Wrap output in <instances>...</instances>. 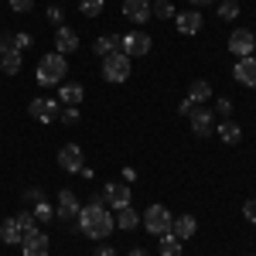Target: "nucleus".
<instances>
[{"mask_svg": "<svg viewBox=\"0 0 256 256\" xmlns=\"http://www.w3.org/2000/svg\"><path fill=\"white\" fill-rule=\"evenodd\" d=\"M76 226H79L82 236H89V239H106L113 229H116V218L110 216V208H106L102 195H96L89 205H82V208H79Z\"/></svg>", "mask_w": 256, "mask_h": 256, "instance_id": "obj_1", "label": "nucleus"}, {"mask_svg": "<svg viewBox=\"0 0 256 256\" xmlns=\"http://www.w3.org/2000/svg\"><path fill=\"white\" fill-rule=\"evenodd\" d=\"M65 76H68V58H65V55H58V52L41 55L38 68H34V79H38V86L52 89V86H58Z\"/></svg>", "mask_w": 256, "mask_h": 256, "instance_id": "obj_2", "label": "nucleus"}, {"mask_svg": "<svg viewBox=\"0 0 256 256\" xmlns=\"http://www.w3.org/2000/svg\"><path fill=\"white\" fill-rule=\"evenodd\" d=\"M144 229L150 232V236H164V232H171V222H174V216L164 208V205H150L147 212H144Z\"/></svg>", "mask_w": 256, "mask_h": 256, "instance_id": "obj_3", "label": "nucleus"}, {"mask_svg": "<svg viewBox=\"0 0 256 256\" xmlns=\"http://www.w3.org/2000/svg\"><path fill=\"white\" fill-rule=\"evenodd\" d=\"M102 79L106 82H126L130 79V55L123 52H113L102 58Z\"/></svg>", "mask_w": 256, "mask_h": 256, "instance_id": "obj_4", "label": "nucleus"}, {"mask_svg": "<svg viewBox=\"0 0 256 256\" xmlns=\"http://www.w3.org/2000/svg\"><path fill=\"white\" fill-rule=\"evenodd\" d=\"M28 113H31V120H38V123H55L62 113V102L58 99H48V96H38L28 102Z\"/></svg>", "mask_w": 256, "mask_h": 256, "instance_id": "obj_5", "label": "nucleus"}, {"mask_svg": "<svg viewBox=\"0 0 256 256\" xmlns=\"http://www.w3.org/2000/svg\"><path fill=\"white\" fill-rule=\"evenodd\" d=\"M120 48H123V55H130V58H144V55L154 48V38L144 34V31H130V34L120 38Z\"/></svg>", "mask_w": 256, "mask_h": 256, "instance_id": "obj_6", "label": "nucleus"}, {"mask_svg": "<svg viewBox=\"0 0 256 256\" xmlns=\"http://www.w3.org/2000/svg\"><path fill=\"white\" fill-rule=\"evenodd\" d=\"M188 120H192V134L195 137H212L216 134V113L208 106H195Z\"/></svg>", "mask_w": 256, "mask_h": 256, "instance_id": "obj_7", "label": "nucleus"}, {"mask_svg": "<svg viewBox=\"0 0 256 256\" xmlns=\"http://www.w3.org/2000/svg\"><path fill=\"white\" fill-rule=\"evenodd\" d=\"M229 52L239 55V58H250V55L256 52V34L246 31V28H236V31L229 34Z\"/></svg>", "mask_w": 256, "mask_h": 256, "instance_id": "obj_8", "label": "nucleus"}, {"mask_svg": "<svg viewBox=\"0 0 256 256\" xmlns=\"http://www.w3.org/2000/svg\"><path fill=\"white\" fill-rule=\"evenodd\" d=\"M99 195H102V202H106L110 208H126V205H130V184H126V181H110Z\"/></svg>", "mask_w": 256, "mask_h": 256, "instance_id": "obj_9", "label": "nucleus"}, {"mask_svg": "<svg viewBox=\"0 0 256 256\" xmlns=\"http://www.w3.org/2000/svg\"><path fill=\"white\" fill-rule=\"evenodd\" d=\"M24 58H20V52L14 48V41L10 38H0V68H4V76H18Z\"/></svg>", "mask_w": 256, "mask_h": 256, "instance_id": "obj_10", "label": "nucleus"}, {"mask_svg": "<svg viewBox=\"0 0 256 256\" xmlns=\"http://www.w3.org/2000/svg\"><path fill=\"white\" fill-rule=\"evenodd\" d=\"M79 198H76V192H68V188H65V192H58V205H55V216L62 218V222H76V218H79Z\"/></svg>", "mask_w": 256, "mask_h": 256, "instance_id": "obj_11", "label": "nucleus"}, {"mask_svg": "<svg viewBox=\"0 0 256 256\" xmlns=\"http://www.w3.org/2000/svg\"><path fill=\"white\" fill-rule=\"evenodd\" d=\"M58 168L68 171V174H79L82 171V147L79 144H65L58 150Z\"/></svg>", "mask_w": 256, "mask_h": 256, "instance_id": "obj_12", "label": "nucleus"}, {"mask_svg": "<svg viewBox=\"0 0 256 256\" xmlns=\"http://www.w3.org/2000/svg\"><path fill=\"white\" fill-rule=\"evenodd\" d=\"M232 79L239 82V86H246V89H256V58L250 55V58H239L236 68H232Z\"/></svg>", "mask_w": 256, "mask_h": 256, "instance_id": "obj_13", "label": "nucleus"}, {"mask_svg": "<svg viewBox=\"0 0 256 256\" xmlns=\"http://www.w3.org/2000/svg\"><path fill=\"white\" fill-rule=\"evenodd\" d=\"M48 250H52V242H48L44 232H31V236L20 239V253L24 256H48Z\"/></svg>", "mask_w": 256, "mask_h": 256, "instance_id": "obj_14", "label": "nucleus"}, {"mask_svg": "<svg viewBox=\"0 0 256 256\" xmlns=\"http://www.w3.org/2000/svg\"><path fill=\"white\" fill-rule=\"evenodd\" d=\"M55 52L65 55V58H68L72 52H79V34H76L72 28H65V24H62L58 31H55Z\"/></svg>", "mask_w": 256, "mask_h": 256, "instance_id": "obj_15", "label": "nucleus"}, {"mask_svg": "<svg viewBox=\"0 0 256 256\" xmlns=\"http://www.w3.org/2000/svg\"><path fill=\"white\" fill-rule=\"evenodd\" d=\"M123 18L134 24L150 20V0H123Z\"/></svg>", "mask_w": 256, "mask_h": 256, "instance_id": "obj_16", "label": "nucleus"}, {"mask_svg": "<svg viewBox=\"0 0 256 256\" xmlns=\"http://www.w3.org/2000/svg\"><path fill=\"white\" fill-rule=\"evenodd\" d=\"M174 24H178L181 34H198L202 24H205V18H202L198 10H184V14H174Z\"/></svg>", "mask_w": 256, "mask_h": 256, "instance_id": "obj_17", "label": "nucleus"}, {"mask_svg": "<svg viewBox=\"0 0 256 256\" xmlns=\"http://www.w3.org/2000/svg\"><path fill=\"white\" fill-rule=\"evenodd\" d=\"M195 232H198L195 216H174V222H171V236H178L181 242H184V239H192Z\"/></svg>", "mask_w": 256, "mask_h": 256, "instance_id": "obj_18", "label": "nucleus"}, {"mask_svg": "<svg viewBox=\"0 0 256 256\" xmlns=\"http://www.w3.org/2000/svg\"><path fill=\"white\" fill-rule=\"evenodd\" d=\"M216 134H218V140H222V144L236 147L239 140H242V126H239V123H232V120H222V123L216 126Z\"/></svg>", "mask_w": 256, "mask_h": 256, "instance_id": "obj_19", "label": "nucleus"}, {"mask_svg": "<svg viewBox=\"0 0 256 256\" xmlns=\"http://www.w3.org/2000/svg\"><path fill=\"white\" fill-rule=\"evenodd\" d=\"M82 99H86V89H82L79 82H65L58 89V102L62 106H79Z\"/></svg>", "mask_w": 256, "mask_h": 256, "instance_id": "obj_20", "label": "nucleus"}, {"mask_svg": "<svg viewBox=\"0 0 256 256\" xmlns=\"http://www.w3.org/2000/svg\"><path fill=\"white\" fill-rule=\"evenodd\" d=\"M20 239H24V232H20L18 218H4V222H0V242H7V246H20Z\"/></svg>", "mask_w": 256, "mask_h": 256, "instance_id": "obj_21", "label": "nucleus"}, {"mask_svg": "<svg viewBox=\"0 0 256 256\" xmlns=\"http://www.w3.org/2000/svg\"><path fill=\"white\" fill-rule=\"evenodd\" d=\"M160 242H158V253L160 256H181L184 253V242L178 236H171V232H164V236H158Z\"/></svg>", "mask_w": 256, "mask_h": 256, "instance_id": "obj_22", "label": "nucleus"}, {"mask_svg": "<svg viewBox=\"0 0 256 256\" xmlns=\"http://www.w3.org/2000/svg\"><path fill=\"white\" fill-rule=\"evenodd\" d=\"M92 52H96L99 58H106V55H113V52H120V38H116V34H102V38H96V44H92Z\"/></svg>", "mask_w": 256, "mask_h": 256, "instance_id": "obj_23", "label": "nucleus"}, {"mask_svg": "<svg viewBox=\"0 0 256 256\" xmlns=\"http://www.w3.org/2000/svg\"><path fill=\"white\" fill-rule=\"evenodd\" d=\"M116 226H120V229H126V232L137 229V226H140L137 208H130V205H126V208H116Z\"/></svg>", "mask_w": 256, "mask_h": 256, "instance_id": "obj_24", "label": "nucleus"}, {"mask_svg": "<svg viewBox=\"0 0 256 256\" xmlns=\"http://www.w3.org/2000/svg\"><path fill=\"white\" fill-rule=\"evenodd\" d=\"M208 96H212V86H208L205 79H195L192 86H188V99H192V102H205Z\"/></svg>", "mask_w": 256, "mask_h": 256, "instance_id": "obj_25", "label": "nucleus"}, {"mask_svg": "<svg viewBox=\"0 0 256 256\" xmlns=\"http://www.w3.org/2000/svg\"><path fill=\"white\" fill-rule=\"evenodd\" d=\"M150 18L171 20L174 18V4H171V0H150Z\"/></svg>", "mask_w": 256, "mask_h": 256, "instance_id": "obj_26", "label": "nucleus"}, {"mask_svg": "<svg viewBox=\"0 0 256 256\" xmlns=\"http://www.w3.org/2000/svg\"><path fill=\"white\" fill-rule=\"evenodd\" d=\"M106 7V0H79V14L82 18H99Z\"/></svg>", "mask_w": 256, "mask_h": 256, "instance_id": "obj_27", "label": "nucleus"}, {"mask_svg": "<svg viewBox=\"0 0 256 256\" xmlns=\"http://www.w3.org/2000/svg\"><path fill=\"white\" fill-rule=\"evenodd\" d=\"M14 218H18V226H20V232H24V236L38 232V218H34V212H20V216H14Z\"/></svg>", "mask_w": 256, "mask_h": 256, "instance_id": "obj_28", "label": "nucleus"}, {"mask_svg": "<svg viewBox=\"0 0 256 256\" xmlns=\"http://www.w3.org/2000/svg\"><path fill=\"white\" fill-rule=\"evenodd\" d=\"M218 7V18L222 20H236L239 18V4L236 0H222V4H216Z\"/></svg>", "mask_w": 256, "mask_h": 256, "instance_id": "obj_29", "label": "nucleus"}, {"mask_svg": "<svg viewBox=\"0 0 256 256\" xmlns=\"http://www.w3.org/2000/svg\"><path fill=\"white\" fill-rule=\"evenodd\" d=\"M31 212H34V218H38V222H52V218H55V208L48 205V198H44V202H38Z\"/></svg>", "mask_w": 256, "mask_h": 256, "instance_id": "obj_30", "label": "nucleus"}, {"mask_svg": "<svg viewBox=\"0 0 256 256\" xmlns=\"http://www.w3.org/2000/svg\"><path fill=\"white\" fill-rule=\"evenodd\" d=\"M58 120H62V123H68V126H72V123H79V106H62Z\"/></svg>", "mask_w": 256, "mask_h": 256, "instance_id": "obj_31", "label": "nucleus"}, {"mask_svg": "<svg viewBox=\"0 0 256 256\" xmlns=\"http://www.w3.org/2000/svg\"><path fill=\"white\" fill-rule=\"evenodd\" d=\"M10 41H14V48H18V52H24V48H31V44H34V38H31L28 31H18Z\"/></svg>", "mask_w": 256, "mask_h": 256, "instance_id": "obj_32", "label": "nucleus"}, {"mask_svg": "<svg viewBox=\"0 0 256 256\" xmlns=\"http://www.w3.org/2000/svg\"><path fill=\"white\" fill-rule=\"evenodd\" d=\"M24 202H28V205H38V202H44V188H28V192H24Z\"/></svg>", "mask_w": 256, "mask_h": 256, "instance_id": "obj_33", "label": "nucleus"}, {"mask_svg": "<svg viewBox=\"0 0 256 256\" xmlns=\"http://www.w3.org/2000/svg\"><path fill=\"white\" fill-rule=\"evenodd\" d=\"M7 4H10V10H14V14H28V10L34 7V0H7Z\"/></svg>", "mask_w": 256, "mask_h": 256, "instance_id": "obj_34", "label": "nucleus"}, {"mask_svg": "<svg viewBox=\"0 0 256 256\" xmlns=\"http://www.w3.org/2000/svg\"><path fill=\"white\" fill-rule=\"evenodd\" d=\"M242 216H246V222H253V226H256V198H246V205H242Z\"/></svg>", "mask_w": 256, "mask_h": 256, "instance_id": "obj_35", "label": "nucleus"}, {"mask_svg": "<svg viewBox=\"0 0 256 256\" xmlns=\"http://www.w3.org/2000/svg\"><path fill=\"white\" fill-rule=\"evenodd\" d=\"M216 113H218V116H229V113H232V99H218Z\"/></svg>", "mask_w": 256, "mask_h": 256, "instance_id": "obj_36", "label": "nucleus"}, {"mask_svg": "<svg viewBox=\"0 0 256 256\" xmlns=\"http://www.w3.org/2000/svg\"><path fill=\"white\" fill-rule=\"evenodd\" d=\"M62 18H65L62 7H48V20H52V24H58V28H62Z\"/></svg>", "mask_w": 256, "mask_h": 256, "instance_id": "obj_37", "label": "nucleus"}, {"mask_svg": "<svg viewBox=\"0 0 256 256\" xmlns=\"http://www.w3.org/2000/svg\"><path fill=\"white\" fill-rule=\"evenodd\" d=\"M192 110H195V102H192V99H184V102H178V113H181V116H192Z\"/></svg>", "mask_w": 256, "mask_h": 256, "instance_id": "obj_38", "label": "nucleus"}, {"mask_svg": "<svg viewBox=\"0 0 256 256\" xmlns=\"http://www.w3.org/2000/svg\"><path fill=\"white\" fill-rule=\"evenodd\" d=\"M96 256H116V250H110V246H99Z\"/></svg>", "mask_w": 256, "mask_h": 256, "instance_id": "obj_39", "label": "nucleus"}, {"mask_svg": "<svg viewBox=\"0 0 256 256\" xmlns=\"http://www.w3.org/2000/svg\"><path fill=\"white\" fill-rule=\"evenodd\" d=\"M130 256H150V253H147L144 246H134V250H130Z\"/></svg>", "mask_w": 256, "mask_h": 256, "instance_id": "obj_40", "label": "nucleus"}, {"mask_svg": "<svg viewBox=\"0 0 256 256\" xmlns=\"http://www.w3.org/2000/svg\"><path fill=\"white\" fill-rule=\"evenodd\" d=\"M208 4H218V0H192V7H208Z\"/></svg>", "mask_w": 256, "mask_h": 256, "instance_id": "obj_41", "label": "nucleus"}]
</instances>
